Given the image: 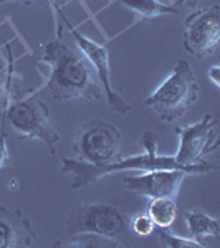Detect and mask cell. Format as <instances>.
<instances>
[{
	"mask_svg": "<svg viewBox=\"0 0 220 248\" xmlns=\"http://www.w3.org/2000/svg\"><path fill=\"white\" fill-rule=\"evenodd\" d=\"M42 62L51 68L45 88L55 99H101L103 86L93 65L81 51L63 42L60 33L45 45Z\"/></svg>",
	"mask_w": 220,
	"mask_h": 248,
	"instance_id": "obj_1",
	"label": "cell"
},
{
	"mask_svg": "<svg viewBox=\"0 0 220 248\" xmlns=\"http://www.w3.org/2000/svg\"><path fill=\"white\" fill-rule=\"evenodd\" d=\"M157 142L159 136L154 134L153 131H146L141 138V144L146 149L144 154L131 155V157H119L118 161L110 164H90L79 159H70L65 157L62 161V170L66 175H70V187L73 190L90 187L94 182H98L101 177H106L110 174H118V172H149L157 169H182L189 170L190 174H204V172L215 170L217 166L210 162H199L194 166H181L174 159V155L166 157V155L157 154Z\"/></svg>",
	"mask_w": 220,
	"mask_h": 248,
	"instance_id": "obj_2",
	"label": "cell"
},
{
	"mask_svg": "<svg viewBox=\"0 0 220 248\" xmlns=\"http://www.w3.org/2000/svg\"><path fill=\"white\" fill-rule=\"evenodd\" d=\"M66 233L96 235L113 247H126L133 240L127 220L121 210L110 203H79L66 217Z\"/></svg>",
	"mask_w": 220,
	"mask_h": 248,
	"instance_id": "obj_3",
	"label": "cell"
},
{
	"mask_svg": "<svg viewBox=\"0 0 220 248\" xmlns=\"http://www.w3.org/2000/svg\"><path fill=\"white\" fill-rule=\"evenodd\" d=\"M201 88L187 60H179L173 73L146 98V106L153 109L159 119L174 123L199 101Z\"/></svg>",
	"mask_w": 220,
	"mask_h": 248,
	"instance_id": "obj_4",
	"label": "cell"
},
{
	"mask_svg": "<svg viewBox=\"0 0 220 248\" xmlns=\"http://www.w3.org/2000/svg\"><path fill=\"white\" fill-rule=\"evenodd\" d=\"M5 123L18 139H38L55 154L60 136L50 123V108L37 96L15 101L5 111Z\"/></svg>",
	"mask_w": 220,
	"mask_h": 248,
	"instance_id": "obj_5",
	"label": "cell"
},
{
	"mask_svg": "<svg viewBox=\"0 0 220 248\" xmlns=\"http://www.w3.org/2000/svg\"><path fill=\"white\" fill-rule=\"evenodd\" d=\"M123 136L114 124L101 119L83 124L73 141V151L79 161L90 164H110L121 157Z\"/></svg>",
	"mask_w": 220,
	"mask_h": 248,
	"instance_id": "obj_6",
	"label": "cell"
},
{
	"mask_svg": "<svg viewBox=\"0 0 220 248\" xmlns=\"http://www.w3.org/2000/svg\"><path fill=\"white\" fill-rule=\"evenodd\" d=\"M217 119L207 113L199 123L189 126H177L175 134L179 136V149L174 159L181 166H194L204 161L207 154L217 151L219 133Z\"/></svg>",
	"mask_w": 220,
	"mask_h": 248,
	"instance_id": "obj_7",
	"label": "cell"
},
{
	"mask_svg": "<svg viewBox=\"0 0 220 248\" xmlns=\"http://www.w3.org/2000/svg\"><path fill=\"white\" fill-rule=\"evenodd\" d=\"M220 42V7L217 3L186 18L182 43L192 57L204 60L215 53Z\"/></svg>",
	"mask_w": 220,
	"mask_h": 248,
	"instance_id": "obj_8",
	"label": "cell"
},
{
	"mask_svg": "<svg viewBox=\"0 0 220 248\" xmlns=\"http://www.w3.org/2000/svg\"><path fill=\"white\" fill-rule=\"evenodd\" d=\"M57 10H58V15H60V18H62V22H65V25L68 27L71 37H73V40H75V43L78 45V50L81 51V53L88 58V62L93 65L96 75H98V78H99V83H101V86H103V91L106 93V99H108V105H110V108L113 111H116V113H121V114L129 113L131 105L129 103H126L121 96L116 94L114 90L111 88L110 53H108L106 46L99 45V43H96L94 40H91V38H88L86 35H83L78 29H75L73 23H71L70 20H68L65 15L60 12L58 5H57Z\"/></svg>",
	"mask_w": 220,
	"mask_h": 248,
	"instance_id": "obj_9",
	"label": "cell"
},
{
	"mask_svg": "<svg viewBox=\"0 0 220 248\" xmlns=\"http://www.w3.org/2000/svg\"><path fill=\"white\" fill-rule=\"evenodd\" d=\"M189 170L182 169H157L144 172L141 175H127L123 177L125 189L134 192L147 199L171 197L175 199L181 189V184L189 175Z\"/></svg>",
	"mask_w": 220,
	"mask_h": 248,
	"instance_id": "obj_10",
	"label": "cell"
},
{
	"mask_svg": "<svg viewBox=\"0 0 220 248\" xmlns=\"http://www.w3.org/2000/svg\"><path fill=\"white\" fill-rule=\"evenodd\" d=\"M35 238L37 233L22 210L0 205V248H27Z\"/></svg>",
	"mask_w": 220,
	"mask_h": 248,
	"instance_id": "obj_11",
	"label": "cell"
},
{
	"mask_svg": "<svg viewBox=\"0 0 220 248\" xmlns=\"http://www.w3.org/2000/svg\"><path fill=\"white\" fill-rule=\"evenodd\" d=\"M182 217L186 218L187 227H189L190 238L197 240V242L204 243V245H207L204 242L205 238H217L220 235L219 220L204 214L201 210H187L182 214Z\"/></svg>",
	"mask_w": 220,
	"mask_h": 248,
	"instance_id": "obj_12",
	"label": "cell"
},
{
	"mask_svg": "<svg viewBox=\"0 0 220 248\" xmlns=\"http://www.w3.org/2000/svg\"><path fill=\"white\" fill-rule=\"evenodd\" d=\"M129 10H133L141 20H153L161 15H177L179 9L161 0H118Z\"/></svg>",
	"mask_w": 220,
	"mask_h": 248,
	"instance_id": "obj_13",
	"label": "cell"
},
{
	"mask_svg": "<svg viewBox=\"0 0 220 248\" xmlns=\"http://www.w3.org/2000/svg\"><path fill=\"white\" fill-rule=\"evenodd\" d=\"M177 212L175 199L171 197L151 199L149 207H147V214L157 229H169L177 218Z\"/></svg>",
	"mask_w": 220,
	"mask_h": 248,
	"instance_id": "obj_14",
	"label": "cell"
},
{
	"mask_svg": "<svg viewBox=\"0 0 220 248\" xmlns=\"http://www.w3.org/2000/svg\"><path fill=\"white\" fill-rule=\"evenodd\" d=\"M159 243L164 248H205L207 245L197 242L194 238H184L171 233L169 229H157Z\"/></svg>",
	"mask_w": 220,
	"mask_h": 248,
	"instance_id": "obj_15",
	"label": "cell"
},
{
	"mask_svg": "<svg viewBox=\"0 0 220 248\" xmlns=\"http://www.w3.org/2000/svg\"><path fill=\"white\" fill-rule=\"evenodd\" d=\"M129 229L134 235H138V237H149L154 232L156 225H154L153 218L149 217V214L146 212V214L134 215L129 223Z\"/></svg>",
	"mask_w": 220,
	"mask_h": 248,
	"instance_id": "obj_16",
	"label": "cell"
},
{
	"mask_svg": "<svg viewBox=\"0 0 220 248\" xmlns=\"http://www.w3.org/2000/svg\"><path fill=\"white\" fill-rule=\"evenodd\" d=\"M10 164V153L7 146V134H5V121H3L2 131H0V170L5 169Z\"/></svg>",
	"mask_w": 220,
	"mask_h": 248,
	"instance_id": "obj_17",
	"label": "cell"
},
{
	"mask_svg": "<svg viewBox=\"0 0 220 248\" xmlns=\"http://www.w3.org/2000/svg\"><path fill=\"white\" fill-rule=\"evenodd\" d=\"M219 71H220V68L217 66V65H214L209 70V77H210V79L214 81V85L215 86H220V77H219Z\"/></svg>",
	"mask_w": 220,
	"mask_h": 248,
	"instance_id": "obj_18",
	"label": "cell"
},
{
	"mask_svg": "<svg viewBox=\"0 0 220 248\" xmlns=\"http://www.w3.org/2000/svg\"><path fill=\"white\" fill-rule=\"evenodd\" d=\"M9 2H20V3H31V2H35V0H0V5H3V3H9ZM53 2H57V0H53ZM65 2H70V0H65Z\"/></svg>",
	"mask_w": 220,
	"mask_h": 248,
	"instance_id": "obj_19",
	"label": "cell"
},
{
	"mask_svg": "<svg viewBox=\"0 0 220 248\" xmlns=\"http://www.w3.org/2000/svg\"><path fill=\"white\" fill-rule=\"evenodd\" d=\"M195 2H197V0H177V2H175V5H174V7L182 5V3H187V5H195Z\"/></svg>",
	"mask_w": 220,
	"mask_h": 248,
	"instance_id": "obj_20",
	"label": "cell"
},
{
	"mask_svg": "<svg viewBox=\"0 0 220 248\" xmlns=\"http://www.w3.org/2000/svg\"><path fill=\"white\" fill-rule=\"evenodd\" d=\"M3 81H2V75H0V94H2V91H3Z\"/></svg>",
	"mask_w": 220,
	"mask_h": 248,
	"instance_id": "obj_21",
	"label": "cell"
}]
</instances>
